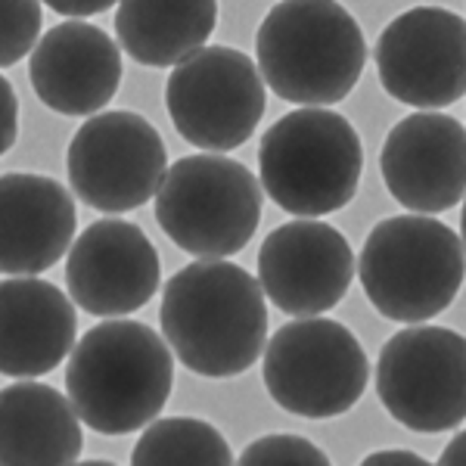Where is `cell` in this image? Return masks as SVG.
Returning <instances> with one entry per match:
<instances>
[{
  "label": "cell",
  "mask_w": 466,
  "mask_h": 466,
  "mask_svg": "<svg viewBox=\"0 0 466 466\" xmlns=\"http://www.w3.org/2000/svg\"><path fill=\"white\" fill-rule=\"evenodd\" d=\"M159 323L187 370L208 380L239 377L265 351V289L228 258H199L168 280Z\"/></svg>",
  "instance_id": "cell-1"
},
{
  "label": "cell",
  "mask_w": 466,
  "mask_h": 466,
  "mask_svg": "<svg viewBox=\"0 0 466 466\" xmlns=\"http://www.w3.org/2000/svg\"><path fill=\"white\" fill-rule=\"evenodd\" d=\"M175 351L137 320L96 323L72 349L66 389L94 432L127 435L153 423L175 386Z\"/></svg>",
  "instance_id": "cell-2"
},
{
  "label": "cell",
  "mask_w": 466,
  "mask_h": 466,
  "mask_svg": "<svg viewBox=\"0 0 466 466\" xmlns=\"http://www.w3.org/2000/svg\"><path fill=\"white\" fill-rule=\"evenodd\" d=\"M370 360L339 320L299 318L280 327L265 349V386L283 410L308 420L342 417L360 401Z\"/></svg>",
  "instance_id": "cell-7"
},
{
  "label": "cell",
  "mask_w": 466,
  "mask_h": 466,
  "mask_svg": "<svg viewBox=\"0 0 466 466\" xmlns=\"http://www.w3.org/2000/svg\"><path fill=\"white\" fill-rule=\"evenodd\" d=\"M461 239H463V249H466V206H463V215H461Z\"/></svg>",
  "instance_id": "cell-27"
},
{
  "label": "cell",
  "mask_w": 466,
  "mask_h": 466,
  "mask_svg": "<svg viewBox=\"0 0 466 466\" xmlns=\"http://www.w3.org/2000/svg\"><path fill=\"white\" fill-rule=\"evenodd\" d=\"M37 100L59 116H96L122 85V50L87 22H63L28 56Z\"/></svg>",
  "instance_id": "cell-15"
},
{
  "label": "cell",
  "mask_w": 466,
  "mask_h": 466,
  "mask_svg": "<svg viewBox=\"0 0 466 466\" xmlns=\"http://www.w3.org/2000/svg\"><path fill=\"white\" fill-rule=\"evenodd\" d=\"M66 171L85 206L122 215L156 199L168 175V156L162 134L144 116L127 109L96 112L75 131Z\"/></svg>",
  "instance_id": "cell-9"
},
{
  "label": "cell",
  "mask_w": 466,
  "mask_h": 466,
  "mask_svg": "<svg viewBox=\"0 0 466 466\" xmlns=\"http://www.w3.org/2000/svg\"><path fill=\"white\" fill-rule=\"evenodd\" d=\"M233 461L228 439L197 417L153 420L131 454L134 466H230Z\"/></svg>",
  "instance_id": "cell-20"
},
{
  "label": "cell",
  "mask_w": 466,
  "mask_h": 466,
  "mask_svg": "<svg viewBox=\"0 0 466 466\" xmlns=\"http://www.w3.org/2000/svg\"><path fill=\"white\" fill-rule=\"evenodd\" d=\"M0 268L6 277L44 274L69 252L78 215L75 199L59 180L32 171H6L0 180Z\"/></svg>",
  "instance_id": "cell-16"
},
{
  "label": "cell",
  "mask_w": 466,
  "mask_h": 466,
  "mask_svg": "<svg viewBox=\"0 0 466 466\" xmlns=\"http://www.w3.org/2000/svg\"><path fill=\"white\" fill-rule=\"evenodd\" d=\"M355 252L336 228L314 218L280 224L258 249V283L289 318L333 311L355 280Z\"/></svg>",
  "instance_id": "cell-12"
},
{
  "label": "cell",
  "mask_w": 466,
  "mask_h": 466,
  "mask_svg": "<svg viewBox=\"0 0 466 466\" xmlns=\"http://www.w3.org/2000/svg\"><path fill=\"white\" fill-rule=\"evenodd\" d=\"M364 171L355 125L323 106L292 109L265 131L258 175L268 197L289 215L320 218L349 206Z\"/></svg>",
  "instance_id": "cell-5"
},
{
  "label": "cell",
  "mask_w": 466,
  "mask_h": 466,
  "mask_svg": "<svg viewBox=\"0 0 466 466\" xmlns=\"http://www.w3.org/2000/svg\"><path fill=\"white\" fill-rule=\"evenodd\" d=\"M0 96H4V134H0V153H10L19 137V100L10 78H0Z\"/></svg>",
  "instance_id": "cell-23"
},
{
  "label": "cell",
  "mask_w": 466,
  "mask_h": 466,
  "mask_svg": "<svg viewBox=\"0 0 466 466\" xmlns=\"http://www.w3.org/2000/svg\"><path fill=\"white\" fill-rule=\"evenodd\" d=\"M255 50L268 87L299 106L345 100L367 63L364 32L339 0H280L261 19Z\"/></svg>",
  "instance_id": "cell-3"
},
{
  "label": "cell",
  "mask_w": 466,
  "mask_h": 466,
  "mask_svg": "<svg viewBox=\"0 0 466 466\" xmlns=\"http://www.w3.org/2000/svg\"><path fill=\"white\" fill-rule=\"evenodd\" d=\"M243 466H329V457L305 435H261L239 454Z\"/></svg>",
  "instance_id": "cell-22"
},
{
  "label": "cell",
  "mask_w": 466,
  "mask_h": 466,
  "mask_svg": "<svg viewBox=\"0 0 466 466\" xmlns=\"http://www.w3.org/2000/svg\"><path fill=\"white\" fill-rule=\"evenodd\" d=\"M218 0H118V44L134 63L168 69L206 47Z\"/></svg>",
  "instance_id": "cell-19"
},
{
  "label": "cell",
  "mask_w": 466,
  "mask_h": 466,
  "mask_svg": "<svg viewBox=\"0 0 466 466\" xmlns=\"http://www.w3.org/2000/svg\"><path fill=\"white\" fill-rule=\"evenodd\" d=\"M44 4L54 13H59V16L85 19V16H96V13H106L118 0H44Z\"/></svg>",
  "instance_id": "cell-24"
},
{
  "label": "cell",
  "mask_w": 466,
  "mask_h": 466,
  "mask_svg": "<svg viewBox=\"0 0 466 466\" xmlns=\"http://www.w3.org/2000/svg\"><path fill=\"white\" fill-rule=\"evenodd\" d=\"M0 63L10 69L41 41V0H0Z\"/></svg>",
  "instance_id": "cell-21"
},
{
  "label": "cell",
  "mask_w": 466,
  "mask_h": 466,
  "mask_svg": "<svg viewBox=\"0 0 466 466\" xmlns=\"http://www.w3.org/2000/svg\"><path fill=\"white\" fill-rule=\"evenodd\" d=\"M358 277L382 318L426 323L448 311L463 287V239L430 215L386 218L367 233Z\"/></svg>",
  "instance_id": "cell-4"
},
{
  "label": "cell",
  "mask_w": 466,
  "mask_h": 466,
  "mask_svg": "<svg viewBox=\"0 0 466 466\" xmlns=\"http://www.w3.org/2000/svg\"><path fill=\"white\" fill-rule=\"evenodd\" d=\"M380 171L404 208L417 215L451 212L466 199V127L432 109L404 116L386 134Z\"/></svg>",
  "instance_id": "cell-14"
},
{
  "label": "cell",
  "mask_w": 466,
  "mask_h": 466,
  "mask_svg": "<svg viewBox=\"0 0 466 466\" xmlns=\"http://www.w3.org/2000/svg\"><path fill=\"white\" fill-rule=\"evenodd\" d=\"M439 463L441 466H466V430L457 432L454 439L448 441V448L441 451Z\"/></svg>",
  "instance_id": "cell-26"
},
{
  "label": "cell",
  "mask_w": 466,
  "mask_h": 466,
  "mask_svg": "<svg viewBox=\"0 0 466 466\" xmlns=\"http://www.w3.org/2000/svg\"><path fill=\"white\" fill-rule=\"evenodd\" d=\"M0 370L10 380H35L56 370L75 349V299L37 277H6L0 292Z\"/></svg>",
  "instance_id": "cell-17"
},
{
  "label": "cell",
  "mask_w": 466,
  "mask_h": 466,
  "mask_svg": "<svg viewBox=\"0 0 466 466\" xmlns=\"http://www.w3.org/2000/svg\"><path fill=\"white\" fill-rule=\"evenodd\" d=\"M156 221L180 252L228 258L243 252L258 230L261 184L230 156H184L156 193Z\"/></svg>",
  "instance_id": "cell-6"
},
{
  "label": "cell",
  "mask_w": 466,
  "mask_h": 466,
  "mask_svg": "<svg viewBox=\"0 0 466 466\" xmlns=\"http://www.w3.org/2000/svg\"><path fill=\"white\" fill-rule=\"evenodd\" d=\"M159 252L137 224L103 218L75 239L66 261L69 296L94 318H125L156 296Z\"/></svg>",
  "instance_id": "cell-13"
},
{
  "label": "cell",
  "mask_w": 466,
  "mask_h": 466,
  "mask_svg": "<svg viewBox=\"0 0 466 466\" xmlns=\"http://www.w3.org/2000/svg\"><path fill=\"white\" fill-rule=\"evenodd\" d=\"M380 85L413 109H441L466 94V19L445 6H413L373 47Z\"/></svg>",
  "instance_id": "cell-11"
},
{
  "label": "cell",
  "mask_w": 466,
  "mask_h": 466,
  "mask_svg": "<svg viewBox=\"0 0 466 466\" xmlns=\"http://www.w3.org/2000/svg\"><path fill=\"white\" fill-rule=\"evenodd\" d=\"M377 395L413 432H445L466 420V336L448 327H408L382 345Z\"/></svg>",
  "instance_id": "cell-10"
},
{
  "label": "cell",
  "mask_w": 466,
  "mask_h": 466,
  "mask_svg": "<svg viewBox=\"0 0 466 466\" xmlns=\"http://www.w3.org/2000/svg\"><path fill=\"white\" fill-rule=\"evenodd\" d=\"M364 466H430V461L413 451H377V454H367L364 457Z\"/></svg>",
  "instance_id": "cell-25"
},
{
  "label": "cell",
  "mask_w": 466,
  "mask_h": 466,
  "mask_svg": "<svg viewBox=\"0 0 466 466\" xmlns=\"http://www.w3.org/2000/svg\"><path fill=\"white\" fill-rule=\"evenodd\" d=\"M72 398L47 382L19 380L0 398V461L4 466H66L85 448Z\"/></svg>",
  "instance_id": "cell-18"
},
{
  "label": "cell",
  "mask_w": 466,
  "mask_h": 466,
  "mask_svg": "<svg viewBox=\"0 0 466 466\" xmlns=\"http://www.w3.org/2000/svg\"><path fill=\"white\" fill-rule=\"evenodd\" d=\"M265 78L243 50L202 47L175 66L165 106L180 137L197 149L228 153L243 147L265 116Z\"/></svg>",
  "instance_id": "cell-8"
}]
</instances>
